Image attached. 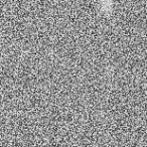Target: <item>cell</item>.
Here are the masks:
<instances>
[{
  "label": "cell",
  "mask_w": 147,
  "mask_h": 147,
  "mask_svg": "<svg viewBox=\"0 0 147 147\" xmlns=\"http://www.w3.org/2000/svg\"><path fill=\"white\" fill-rule=\"evenodd\" d=\"M88 9H89V5L87 4V3L81 2V3H79L78 7H76V9H75V10H76L77 12H79V13H83V12L86 13L87 11H88Z\"/></svg>",
  "instance_id": "1"
},
{
  "label": "cell",
  "mask_w": 147,
  "mask_h": 147,
  "mask_svg": "<svg viewBox=\"0 0 147 147\" xmlns=\"http://www.w3.org/2000/svg\"><path fill=\"white\" fill-rule=\"evenodd\" d=\"M71 41H65V39L63 40H61V43L59 45H61V47H59V51H69V49L71 47Z\"/></svg>",
  "instance_id": "2"
},
{
  "label": "cell",
  "mask_w": 147,
  "mask_h": 147,
  "mask_svg": "<svg viewBox=\"0 0 147 147\" xmlns=\"http://www.w3.org/2000/svg\"><path fill=\"white\" fill-rule=\"evenodd\" d=\"M125 47H126V43H124L123 40H118L114 43V49H115V51H124Z\"/></svg>",
  "instance_id": "3"
}]
</instances>
